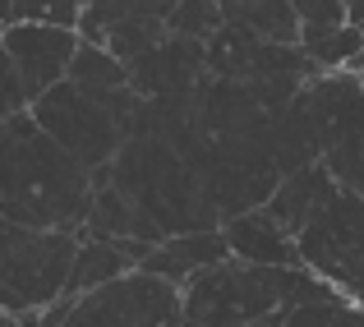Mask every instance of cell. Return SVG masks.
Returning <instances> with one entry per match:
<instances>
[{"label":"cell","mask_w":364,"mask_h":327,"mask_svg":"<svg viewBox=\"0 0 364 327\" xmlns=\"http://www.w3.org/2000/svg\"><path fill=\"white\" fill-rule=\"evenodd\" d=\"M65 327H180V291L148 272H129L83 295Z\"/></svg>","instance_id":"obj_7"},{"label":"cell","mask_w":364,"mask_h":327,"mask_svg":"<svg viewBox=\"0 0 364 327\" xmlns=\"http://www.w3.org/2000/svg\"><path fill=\"white\" fill-rule=\"evenodd\" d=\"M222 14L226 23L245 28L267 46H300V14L286 0H235V5H222Z\"/></svg>","instance_id":"obj_12"},{"label":"cell","mask_w":364,"mask_h":327,"mask_svg":"<svg viewBox=\"0 0 364 327\" xmlns=\"http://www.w3.org/2000/svg\"><path fill=\"white\" fill-rule=\"evenodd\" d=\"M231 258V245H226L222 230H208V235H180V240H161L148 258L139 263V272L157 277V282H171L176 291H185L198 272L226 263Z\"/></svg>","instance_id":"obj_10"},{"label":"cell","mask_w":364,"mask_h":327,"mask_svg":"<svg viewBox=\"0 0 364 327\" xmlns=\"http://www.w3.org/2000/svg\"><path fill=\"white\" fill-rule=\"evenodd\" d=\"M14 327H42V313H28V318H14Z\"/></svg>","instance_id":"obj_17"},{"label":"cell","mask_w":364,"mask_h":327,"mask_svg":"<svg viewBox=\"0 0 364 327\" xmlns=\"http://www.w3.org/2000/svg\"><path fill=\"white\" fill-rule=\"evenodd\" d=\"M0 327H14V318H9V313H0Z\"/></svg>","instance_id":"obj_18"},{"label":"cell","mask_w":364,"mask_h":327,"mask_svg":"<svg viewBox=\"0 0 364 327\" xmlns=\"http://www.w3.org/2000/svg\"><path fill=\"white\" fill-rule=\"evenodd\" d=\"M337 295L341 291H332L304 267L282 272V267H254L226 258L180 291V327H272L277 313L295 304L337 300Z\"/></svg>","instance_id":"obj_2"},{"label":"cell","mask_w":364,"mask_h":327,"mask_svg":"<svg viewBox=\"0 0 364 327\" xmlns=\"http://www.w3.org/2000/svg\"><path fill=\"white\" fill-rule=\"evenodd\" d=\"M92 176L37 129L33 115L0 124V217L28 230L83 235L92 213Z\"/></svg>","instance_id":"obj_1"},{"label":"cell","mask_w":364,"mask_h":327,"mask_svg":"<svg viewBox=\"0 0 364 327\" xmlns=\"http://www.w3.org/2000/svg\"><path fill=\"white\" fill-rule=\"evenodd\" d=\"M346 295H337V300H309V304H295V309L277 313L272 327H337L341 313H346Z\"/></svg>","instance_id":"obj_14"},{"label":"cell","mask_w":364,"mask_h":327,"mask_svg":"<svg viewBox=\"0 0 364 327\" xmlns=\"http://www.w3.org/2000/svg\"><path fill=\"white\" fill-rule=\"evenodd\" d=\"M33 111V102H28V88L23 79H18V65L5 55V46H0V124L18 120V115Z\"/></svg>","instance_id":"obj_15"},{"label":"cell","mask_w":364,"mask_h":327,"mask_svg":"<svg viewBox=\"0 0 364 327\" xmlns=\"http://www.w3.org/2000/svg\"><path fill=\"white\" fill-rule=\"evenodd\" d=\"M300 267L341 291L350 304H364V198L332 185L295 230Z\"/></svg>","instance_id":"obj_5"},{"label":"cell","mask_w":364,"mask_h":327,"mask_svg":"<svg viewBox=\"0 0 364 327\" xmlns=\"http://www.w3.org/2000/svg\"><path fill=\"white\" fill-rule=\"evenodd\" d=\"M0 46L5 55L18 65V79L28 88V102H42L51 88H60L65 74H70V60L79 51V33L70 28H51V23H23L0 33Z\"/></svg>","instance_id":"obj_9"},{"label":"cell","mask_w":364,"mask_h":327,"mask_svg":"<svg viewBox=\"0 0 364 327\" xmlns=\"http://www.w3.org/2000/svg\"><path fill=\"white\" fill-rule=\"evenodd\" d=\"M295 14H300V28H341V23H350L341 0H318V5L304 0V5H295Z\"/></svg>","instance_id":"obj_16"},{"label":"cell","mask_w":364,"mask_h":327,"mask_svg":"<svg viewBox=\"0 0 364 327\" xmlns=\"http://www.w3.org/2000/svg\"><path fill=\"white\" fill-rule=\"evenodd\" d=\"M134 111H139V97H134L129 88L124 92H88V88H74V83L65 79L60 88H51L28 115H33L37 129L60 143L88 176H102V171H111V161H116L120 148L129 143Z\"/></svg>","instance_id":"obj_3"},{"label":"cell","mask_w":364,"mask_h":327,"mask_svg":"<svg viewBox=\"0 0 364 327\" xmlns=\"http://www.w3.org/2000/svg\"><path fill=\"white\" fill-rule=\"evenodd\" d=\"M318 111L323 166L341 189L364 198V79L360 74H318L309 83Z\"/></svg>","instance_id":"obj_6"},{"label":"cell","mask_w":364,"mask_h":327,"mask_svg":"<svg viewBox=\"0 0 364 327\" xmlns=\"http://www.w3.org/2000/svg\"><path fill=\"white\" fill-rule=\"evenodd\" d=\"M222 235H226V245H231V258H240V263L282 267V272H295V267H300V249H295V240L286 235L263 208L222 221Z\"/></svg>","instance_id":"obj_11"},{"label":"cell","mask_w":364,"mask_h":327,"mask_svg":"<svg viewBox=\"0 0 364 327\" xmlns=\"http://www.w3.org/2000/svg\"><path fill=\"white\" fill-rule=\"evenodd\" d=\"M83 235L65 230H28L0 217V313L28 318L51 309L70 286Z\"/></svg>","instance_id":"obj_4"},{"label":"cell","mask_w":364,"mask_h":327,"mask_svg":"<svg viewBox=\"0 0 364 327\" xmlns=\"http://www.w3.org/2000/svg\"><path fill=\"white\" fill-rule=\"evenodd\" d=\"M65 79H70L74 88H88V92H124L129 88V65H120L107 46L79 42V51H74Z\"/></svg>","instance_id":"obj_13"},{"label":"cell","mask_w":364,"mask_h":327,"mask_svg":"<svg viewBox=\"0 0 364 327\" xmlns=\"http://www.w3.org/2000/svg\"><path fill=\"white\" fill-rule=\"evenodd\" d=\"M176 0H157V5H129V0H107V5H83L79 18V42L107 46L120 65H134L166 37V18Z\"/></svg>","instance_id":"obj_8"}]
</instances>
